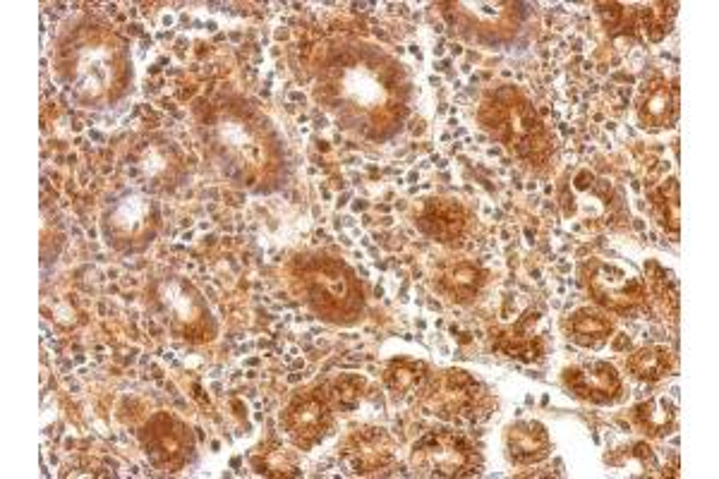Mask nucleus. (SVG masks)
Returning a JSON list of instances; mask_svg holds the SVG:
<instances>
[{
  "label": "nucleus",
  "mask_w": 719,
  "mask_h": 479,
  "mask_svg": "<svg viewBox=\"0 0 719 479\" xmlns=\"http://www.w3.org/2000/svg\"><path fill=\"white\" fill-rule=\"evenodd\" d=\"M413 463L425 477H461L473 472L475 451L463 436L439 432L415 444Z\"/></svg>",
  "instance_id": "f257e3e1"
},
{
  "label": "nucleus",
  "mask_w": 719,
  "mask_h": 479,
  "mask_svg": "<svg viewBox=\"0 0 719 479\" xmlns=\"http://www.w3.org/2000/svg\"><path fill=\"white\" fill-rule=\"evenodd\" d=\"M588 286L595 300L614 309V312H631L640 302V297H643V288H640L636 278H628L616 266L600 262L590 264Z\"/></svg>",
  "instance_id": "f03ea898"
},
{
  "label": "nucleus",
  "mask_w": 719,
  "mask_h": 479,
  "mask_svg": "<svg viewBox=\"0 0 719 479\" xmlns=\"http://www.w3.org/2000/svg\"><path fill=\"white\" fill-rule=\"evenodd\" d=\"M329 420H331L329 405H326V400L314 391L293 400L286 417H283V424H286L288 434L293 436L300 446H310L324 434Z\"/></svg>",
  "instance_id": "7ed1b4c3"
},
{
  "label": "nucleus",
  "mask_w": 719,
  "mask_h": 479,
  "mask_svg": "<svg viewBox=\"0 0 719 479\" xmlns=\"http://www.w3.org/2000/svg\"><path fill=\"white\" fill-rule=\"evenodd\" d=\"M144 446H147L149 458L163 468H180L185 463V429L171 417L159 415L151 420L144 429Z\"/></svg>",
  "instance_id": "20e7f679"
},
{
  "label": "nucleus",
  "mask_w": 719,
  "mask_h": 479,
  "mask_svg": "<svg viewBox=\"0 0 719 479\" xmlns=\"http://www.w3.org/2000/svg\"><path fill=\"white\" fill-rule=\"evenodd\" d=\"M564 379L571 393L592 403H609L621 391L619 374L607 362H590V365L566 369Z\"/></svg>",
  "instance_id": "39448f33"
},
{
  "label": "nucleus",
  "mask_w": 719,
  "mask_h": 479,
  "mask_svg": "<svg viewBox=\"0 0 719 479\" xmlns=\"http://www.w3.org/2000/svg\"><path fill=\"white\" fill-rule=\"evenodd\" d=\"M346 460L353 472L377 470L391 460V446L386 444L384 434L360 432L346 446Z\"/></svg>",
  "instance_id": "423d86ee"
},
{
  "label": "nucleus",
  "mask_w": 719,
  "mask_h": 479,
  "mask_svg": "<svg viewBox=\"0 0 719 479\" xmlns=\"http://www.w3.org/2000/svg\"><path fill=\"white\" fill-rule=\"evenodd\" d=\"M418 223H420V228L425 230V233L434 235V238L451 240L453 235L461 233L465 218H463L461 206L441 202V199H439V202L427 204V209L422 211V216H420Z\"/></svg>",
  "instance_id": "0eeeda50"
},
{
  "label": "nucleus",
  "mask_w": 719,
  "mask_h": 479,
  "mask_svg": "<svg viewBox=\"0 0 719 479\" xmlns=\"http://www.w3.org/2000/svg\"><path fill=\"white\" fill-rule=\"evenodd\" d=\"M509 448L518 463H533L547 456V434L540 424H518L509 434Z\"/></svg>",
  "instance_id": "6e6552de"
},
{
  "label": "nucleus",
  "mask_w": 719,
  "mask_h": 479,
  "mask_svg": "<svg viewBox=\"0 0 719 479\" xmlns=\"http://www.w3.org/2000/svg\"><path fill=\"white\" fill-rule=\"evenodd\" d=\"M676 115V87H667V84H655L648 96L643 99L640 106V120L643 125L662 127L672 123Z\"/></svg>",
  "instance_id": "1a4fd4ad"
},
{
  "label": "nucleus",
  "mask_w": 719,
  "mask_h": 479,
  "mask_svg": "<svg viewBox=\"0 0 719 479\" xmlns=\"http://www.w3.org/2000/svg\"><path fill=\"white\" fill-rule=\"evenodd\" d=\"M628 369H631L638 379L660 381L662 377H667V372L672 369V355L664 348H643L628 360Z\"/></svg>",
  "instance_id": "9d476101"
},
{
  "label": "nucleus",
  "mask_w": 719,
  "mask_h": 479,
  "mask_svg": "<svg viewBox=\"0 0 719 479\" xmlns=\"http://www.w3.org/2000/svg\"><path fill=\"white\" fill-rule=\"evenodd\" d=\"M636 417L645 432L652 436H664L669 434V429H672L674 424V405L669 403L667 398L648 400V403L638 405Z\"/></svg>",
  "instance_id": "9b49d317"
},
{
  "label": "nucleus",
  "mask_w": 719,
  "mask_h": 479,
  "mask_svg": "<svg viewBox=\"0 0 719 479\" xmlns=\"http://www.w3.org/2000/svg\"><path fill=\"white\" fill-rule=\"evenodd\" d=\"M609 331H612V324H609L602 314L583 309V312H578L576 317H573V338H576L580 345L600 348V345L607 341Z\"/></svg>",
  "instance_id": "f8f14e48"
},
{
  "label": "nucleus",
  "mask_w": 719,
  "mask_h": 479,
  "mask_svg": "<svg viewBox=\"0 0 719 479\" xmlns=\"http://www.w3.org/2000/svg\"><path fill=\"white\" fill-rule=\"evenodd\" d=\"M362 388H365V384H362V379H358V377L338 379L336 386H334V398H336L338 408L353 410L355 405L360 403Z\"/></svg>",
  "instance_id": "ddd939ff"
},
{
  "label": "nucleus",
  "mask_w": 719,
  "mask_h": 479,
  "mask_svg": "<svg viewBox=\"0 0 719 479\" xmlns=\"http://www.w3.org/2000/svg\"><path fill=\"white\" fill-rule=\"evenodd\" d=\"M420 369L422 367L408 365V362H396V365H391L389 372H386V381H389V386L394 388V391H410V388L420 381Z\"/></svg>",
  "instance_id": "4468645a"
},
{
  "label": "nucleus",
  "mask_w": 719,
  "mask_h": 479,
  "mask_svg": "<svg viewBox=\"0 0 719 479\" xmlns=\"http://www.w3.org/2000/svg\"><path fill=\"white\" fill-rule=\"evenodd\" d=\"M477 278H480V274H477L473 266H461V269H456V274L451 276V281H453V288L463 295L461 300H470V295L477 290Z\"/></svg>",
  "instance_id": "2eb2a0df"
},
{
  "label": "nucleus",
  "mask_w": 719,
  "mask_h": 479,
  "mask_svg": "<svg viewBox=\"0 0 719 479\" xmlns=\"http://www.w3.org/2000/svg\"><path fill=\"white\" fill-rule=\"evenodd\" d=\"M600 12H602V17H604V22H607L609 24V27H614V24L616 22H619L621 20V15H624V12H621V8H619V5H600Z\"/></svg>",
  "instance_id": "dca6fc26"
}]
</instances>
